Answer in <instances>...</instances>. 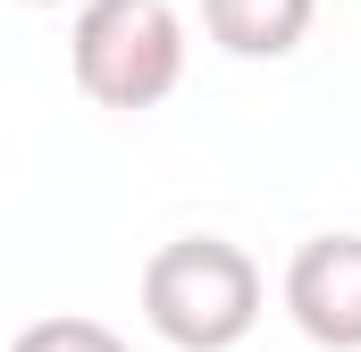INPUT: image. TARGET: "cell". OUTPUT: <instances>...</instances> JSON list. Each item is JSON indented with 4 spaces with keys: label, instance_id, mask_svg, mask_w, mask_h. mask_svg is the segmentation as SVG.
I'll return each mask as SVG.
<instances>
[{
    "label": "cell",
    "instance_id": "obj_1",
    "mask_svg": "<svg viewBox=\"0 0 361 352\" xmlns=\"http://www.w3.org/2000/svg\"><path fill=\"white\" fill-rule=\"evenodd\" d=\"M261 260L227 235H177L143 260V319L177 352H235L261 327Z\"/></svg>",
    "mask_w": 361,
    "mask_h": 352
},
{
    "label": "cell",
    "instance_id": "obj_2",
    "mask_svg": "<svg viewBox=\"0 0 361 352\" xmlns=\"http://www.w3.org/2000/svg\"><path fill=\"white\" fill-rule=\"evenodd\" d=\"M68 68L92 109H160L185 84V17L169 0H85L68 25Z\"/></svg>",
    "mask_w": 361,
    "mask_h": 352
},
{
    "label": "cell",
    "instance_id": "obj_3",
    "mask_svg": "<svg viewBox=\"0 0 361 352\" xmlns=\"http://www.w3.org/2000/svg\"><path fill=\"white\" fill-rule=\"evenodd\" d=\"M286 319L319 352H361V235H311L286 260Z\"/></svg>",
    "mask_w": 361,
    "mask_h": 352
},
{
    "label": "cell",
    "instance_id": "obj_4",
    "mask_svg": "<svg viewBox=\"0 0 361 352\" xmlns=\"http://www.w3.org/2000/svg\"><path fill=\"white\" fill-rule=\"evenodd\" d=\"M319 0H202V34L227 51V59H286L302 51Z\"/></svg>",
    "mask_w": 361,
    "mask_h": 352
},
{
    "label": "cell",
    "instance_id": "obj_5",
    "mask_svg": "<svg viewBox=\"0 0 361 352\" xmlns=\"http://www.w3.org/2000/svg\"><path fill=\"white\" fill-rule=\"evenodd\" d=\"M8 352H126V336H118V327H101V319H85V310H59V319L17 327Z\"/></svg>",
    "mask_w": 361,
    "mask_h": 352
},
{
    "label": "cell",
    "instance_id": "obj_6",
    "mask_svg": "<svg viewBox=\"0 0 361 352\" xmlns=\"http://www.w3.org/2000/svg\"><path fill=\"white\" fill-rule=\"evenodd\" d=\"M17 8H68V0H17ZM76 8H85V0H76Z\"/></svg>",
    "mask_w": 361,
    "mask_h": 352
}]
</instances>
